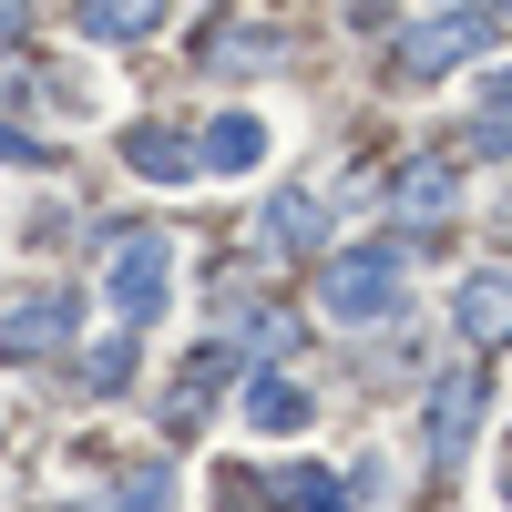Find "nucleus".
I'll return each instance as SVG.
<instances>
[{
    "label": "nucleus",
    "instance_id": "15",
    "mask_svg": "<svg viewBox=\"0 0 512 512\" xmlns=\"http://www.w3.org/2000/svg\"><path fill=\"white\" fill-rule=\"evenodd\" d=\"M123 379H134V328H123V338H103V349L82 359V390H93V400H113Z\"/></svg>",
    "mask_w": 512,
    "mask_h": 512
},
{
    "label": "nucleus",
    "instance_id": "8",
    "mask_svg": "<svg viewBox=\"0 0 512 512\" xmlns=\"http://www.w3.org/2000/svg\"><path fill=\"white\" fill-rule=\"evenodd\" d=\"M472 420H482V369H451L441 390H431V451L451 461L461 441H472Z\"/></svg>",
    "mask_w": 512,
    "mask_h": 512
},
{
    "label": "nucleus",
    "instance_id": "17",
    "mask_svg": "<svg viewBox=\"0 0 512 512\" xmlns=\"http://www.w3.org/2000/svg\"><path fill=\"white\" fill-rule=\"evenodd\" d=\"M164 492H175V472H134L113 502H123V512H164Z\"/></svg>",
    "mask_w": 512,
    "mask_h": 512
},
{
    "label": "nucleus",
    "instance_id": "16",
    "mask_svg": "<svg viewBox=\"0 0 512 512\" xmlns=\"http://www.w3.org/2000/svg\"><path fill=\"white\" fill-rule=\"evenodd\" d=\"M267 62H277V41H267V31H236L226 52H216V72H267Z\"/></svg>",
    "mask_w": 512,
    "mask_h": 512
},
{
    "label": "nucleus",
    "instance_id": "3",
    "mask_svg": "<svg viewBox=\"0 0 512 512\" xmlns=\"http://www.w3.org/2000/svg\"><path fill=\"white\" fill-rule=\"evenodd\" d=\"M62 338H72V297H62V287L11 297V308H0V349H11V359H52Z\"/></svg>",
    "mask_w": 512,
    "mask_h": 512
},
{
    "label": "nucleus",
    "instance_id": "9",
    "mask_svg": "<svg viewBox=\"0 0 512 512\" xmlns=\"http://www.w3.org/2000/svg\"><path fill=\"white\" fill-rule=\"evenodd\" d=\"M451 205H461V175H451L441 154L400 175V226H451Z\"/></svg>",
    "mask_w": 512,
    "mask_h": 512
},
{
    "label": "nucleus",
    "instance_id": "18",
    "mask_svg": "<svg viewBox=\"0 0 512 512\" xmlns=\"http://www.w3.org/2000/svg\"><path fill=\"white\" fill-rule=\"evenodd\" d=\"M472 154H512V103H492V113L472 123Z\"/></svg>",
    "mask_w": 512,
    "mask_h": 512
},
{
    "label": "nucleus",
    "instance_id": "1",
    "mask_svg": "<svg viewBox=\"0 0 512 512\" xmlns=\"http://www.w3.org/2000/svg\"><path fill=\"white\" fill-rule=\"evenodd\" d=\"M400 277H410V256H400V246H349V256L328 267L318 308H328L338 328H379V318H400V297H410Z\"/></svg>",
    "mask_w": 512,
    "mask_h": 512
},
{
    "label": "nucleus",
    "instance_id": "19",
    "mask_svg": "<svg viewBox=\"0 0 512 512\" xmlns=\"http://www.w3.org/2000/svg\"><path fill=\"white\" fill-rule=\"evenodd\" d=\"M482 103H512V62H502V72H492V82H482Z\"/></svg>",
    "mask_w": 512,
    "mask_h": 512
},
{
    "label": "nucleus",
    "instance_id": "12",
    "mask_svg": "<svg viewBox=\"0 0 512 512\" xmlns=\"http://www.w3.org/2000/svg\"><path fill=\"white\" fill-rule=\"evenodd\" d=\"M318 236H328V205H318V195H287V205H267V246H277V256H308Z\"/></svg>",
    "mask_w": 512,
    "mask_h": 512
},
{
    "label": "nucleus",
    "instance_id": "7",
    "mask_svg": "<svg viewBox=\"0 0 512 512\" xmlns=\"http://www.w3.org/2000/svg\"><path fill=\"white\" fill-rule=\"evenodd\" d=\"M195 154H205V175H256V164H267V123L256 113H216L195 134Z\"/></svg>",
    "mask_w": 512,
    "mask_h": 512
},
{
    "label": "nucleus",
    "instance_id": "2",
    "mask_svg": "<svg viewBox=\"0 0 512 512\" xmlns=\"http://www.w3.org/2000/svg\"><path fill=\"white\" fill-rule=\"evenodd\" d=\"M164 277H175V236H164V226H134V236L113 246V277H103L113 318H123V328H144V318L164 308V297H175Z\"/></svg>",
    "mask_w": 512,
    "mask_h": 512
},
{
    "label": "nucleus",
    "instance_id": "5",
    "mask_svg": "<svg viewBox=\"0 0 512 512\" xmlns=\"http://www.w3.org/2000/svg\"><path fill=\"white\" fill-rule=\"evenodd\" d=\"M451 318H461L472 349H502V338H512V277H502V267L461 277V287H451Z\"/></svg>",
    "mask_w": 512,
    "mask_h": 512
},
{
    "label": "nucleus",
    "instance_id": "20",
    "mask_svg": "<svg viewBox=\"0 0 512 512\" xmlns=\"http://www.w3.org/2000/svg\"><path fill=\"white\" fill-rule=\"evenodd\" d=\"M492 11H512V0H492Z\"/></svg>",
    "mask_w": 512,
    "mask_h": 512
},
{
    "label": "nucleus",
    "instance_id": "10",
    "mask_svg": "<svg viewBox=\"0 0 512 512\" xmlns=\"http://www.w3.org/2000/svg\"><path fill=\"white\" fill-rule=\"evenodd\" d=\"M226 369H236V349H216V338H205V349L185 359V379H175V400H164V410H175V431H185L195 410H216V390H226Z\"/></svg>",
    "mask_w": 512,
    "mask_h": 512
},
{
    "label": "nucleus",
    "instance_id": "21",
    "mask_svg": "<svg viewBox=\"0 0 512 512\" xmlns=\"http://www.w3.org/2000/svg\"><path fill=\"white\" fill-rule=\"evenodd\" d=\"M502 502H512V482H502Z\"/></svg>",
    "mask_w": 512,
    "mask_h": 512
},
{
    "label": "nucleus",
    "instance_id": "11",
    "mask_svg": "<svg viewBox=\"0 0 512 512\" xmlns=\"http://www.w3.org/2000/svg\"><path fill=\"white\" fill-rule=\"evenodd\" d=\"M164 21V0H82V41H144Z\"/></svg>",
    "mask_w": 512,
    "mask_h": 512
},
{
    "label": "nucleus",
    "instance_id": "14",
    "mask_svg": "<svg viewBox=\"0 0 512 512\" xmlns=\"http://www.w3.org/2000/svg\"><path fill=\"white\" fill-rule=\"evenodd\" d=\"M277 502H297V512H349V492H338L328 472H308V461H287V472H277Z\"/></svg>",
    "mask_w": 512,
    "mask_h": 512
},
{
    "label": "nucleus",
    "instance_id": "13",
    "mask_svg": "<svg viewBox=\"0 0 512 512\" xmlns=\"http://www.w3.org/2000/svg\"><path fill=\"white\" fill-rule=\"evenodd\" d=\"M246 420H256V431H297V420H308V390H297V379H256Z\"/></svg>",
    "mask_w": 512,
    "mask_h": 512
},
{
    "label": "nucleus",
    "instance_id": "6",
    "mask_svg": "<svg viewBox=\"0 0 512 512\" xmlns=\"http://www.w3.org/2000/svg\"><path fill=\"white\" fill-rule=\"evenodd\" d=\"M123 164H134V175H154V185H185V175H205L195 134H175V123H134V134H123Z\"/></svg>",
    "mask_w": 512,
    "mask_h": 512
},
{
    "label": "nucleus",
    "instance_id": "4",
    "mask_svg": "<svg viewBox=\"0 0 512 512\" xmlns=\"http://www.w3.org/2000/svg\"><path fill=\"white\" fill-rule=\"evenodd\" d=\"M492 41V21H472V11H451V21H420L410 41H400V72L410 82H431V72H451V62H472Z\"/></svg>",
    "mask_w": 512,
    "mask_h": 512
}]
</instances>
